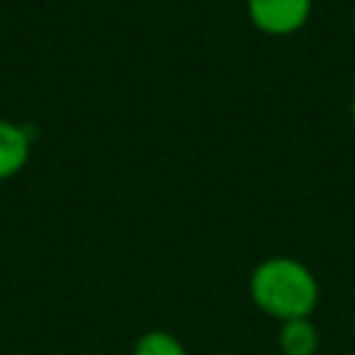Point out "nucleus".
I'll return each mask as SVG.
<instances>
[{
  "instance_id": "6",
  "label": "nucleus",
  "mask_w": 355,
  "mask_h": 355,
  "mask_svg": "<svg viewBox=\"0 0 355 355\" xmlns=\"http://www.w3.org/2000/svg\"><path fill=\"white\" fill-rule=\"evenodd\" d=\"M349 108H352V119H355V94H352V103H349Z\"/></svg>"
},
{
  "instance_id": "2",
  "label": "nucleus",
  "mask_w": 355,
  "mask_h": 355,
  "mask_svg": "<svg viewBox=\"0 0 355 355\" xmlns=\"http://www.w3.org/2000/svg\"><path fill=\"white\" fill-rule=\"evenodd\" d=\"M311 6L313 0H247V14L261 33L288 36L308 22Z\"/></svg>"
},
{
  "instance_id": "1",
  "label": "nucleus",
  "mask_w": 355,
  "mask_h": 355,
  "mask_svg": "<svg viewBox=\"0 0 355 355\" xmlns=\"http://www.w3.org/2000/svg\"><path fill=\"white\" fill-rule=\"evenodd\" d=\"M250 297L266 316L288 322L311 316V311L319 302V283L302 261L275 255L252 269Z\"/></svg>"
},
{
  "instance_id": "3",
  "label": "nucleus",
  "mask_w": 355,
  "mask_h": 355,
  "mask_svg": "<svg viewBox=\"0 0 355 355\" xmlns=\"http://www.w3.org/2000/svg\"><path fill=\"white\" fill-rule=\"evenodd\" d=\"M31 155V136L25 128L0 119V180L17 175Z\"/></svg>"
},
{
  "instance_id": "5",
  "label": "nucleus",
  "mask_w": 355,
  "mask_h": 355,
  "mask_svg": "<svg viewBox=\"0 0 355 355\" xmlns=\"http://www.w3.org/2000/svg\"><path fill=\"white\" fill-rule=\"evenodd\" d=\"M133 355H186V347L169 330H147L133 344Z\"/></svg>"
},
{
  "instance_id": "4",
  "label": "nucleus",
  "mask_w": 355,
  "mask_h": 355,
  "mask_svg": "<svg viewBox=\"0 0 355 355\" xmlns=\"http://www.w3.org/2000/svg\"><path fill=\"white\" fill-rule=\"evenodd\" d=\"M277 344L283 355H316L319 349V333L311 324L308 316L302 319H288L280 324L277 333Z\"/></svg>"
}]
</instances>
